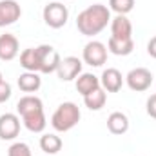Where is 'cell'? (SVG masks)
I'll return each mask as SVG.
<instances>
[{"label":"cell","mask_w":156,"mask_h":156,"mask_svg":"<svg viewBox=\"0 0 156 156\" xmlns=\"http://www.w3.org/2000/svg\"><path fill=\"white\" fill-rule=\"evenodd\" d=\"M60 55L53 45L42 44L38 45V73H56L58 66H60Z\"/></svg>","instance_id":"4"},{"label":"cell","mask_w":156,"mask_h":156,"mask_svg":"<svg viewBox=\"0 0 156 156\" xmlns=\"http://www.w3.org/2000/svg\"><path fill=\"white\" fill-rule=\"evenodd\" d=\"M40 85H42V78L38 76V73L26 71L18 76V87L24 93H35L40 89Z\"/></svg>","instance_id":"16"},{"label":"cell","mask_w":156,"mask_h":156,"mask_svg":"<svg viewBox=\"0 0 156 156\" xmlns=\"http://www.w3.org/2000/svg\"><path fill=\"white\" fill-rule=\"evenodd\" d=\"M62 138L60 136H56V134H53V133H49V134H44L42 138H40V149L44 151V153H47V154H56L60 149H62Z\"/></svg>","instance_id":"21"},{"label":"cell","mask_w":156,"mask_h":156,"mask_svg":"<svg viewBox=\"0 0 156 156\" xmlns=\"http://www.w3.org/2000/svg\"><path fill=\"white\" fill-rule=\"evenodd\" d=\"M42 16H44V22L53 27V29H60L67 24V18H69V11L67 7L62 4V2H49L44 11H42Z\"/></svg>","instance_id":"3"},{"label":"cell","mask_w":156,"mask_h":156,"mask_svg":"<svg viewBox=\"0 0 156 156\" xmlns=\"http://www.w3.org/2000/svg\"><path fill=\"white\" fill-rule=\"evenodd\" d=\"M7 156H33L31 149L27 144L24 142H15L9 149H7Z\"/></svg>","instance_id":"23"},{"label":"cell","mask_w":156,"mask_h":156,"mask_svg":"<svg viewBox=\"0 0 156 156\" xmlns=\"http://www.w3.org/2000/svg\"><path fill=\"white\" fill-rule=\"evenodd\" d=\"M100 85H102V89L107 91V93H118V91L122 89V85H123V76H122V73H120L118 69L109 67V69H105V71L102 73Z\"/></svg>","instance_id":"12"},{"label":"cell","mask_w":156,"mask_h":156,"mask_svg":"<svg viewBox=\"0 0 156 156\" xmlns=\"http://www.w3.org/2000/svg\"><path fill=\"white\" fill-rule=\"evenodd\" d=\"M134 49V42L133 38H127V40H118V38H111L107 40V51H111L113 55L116 56H127L131 55Z\"/></svg>","instance_id":"18"},{"label":"cell","mask_w":156,"mask_h":156,"mask_svg":"<svg viewBox=\"0 0 156 156\" xmlns=\"http://www.w3.org/2000/svg\"><path fill=\"white\" fill-rule=\"evenodd\" d=\"M105 102H107V94H105V91H104L102 87H98V89H94L93 93H89V94L83 96V104H85V107H89L91 111H100V109L105 105Z\"/></svg>","instance_id":"19"},{"label":"cell","mask_w":156,"mask_h":156,"mask_svg":"<svg viewBox=\"0 0 156 156\" xmlns=\"http://www.w3.org/2000/svg\"><path fill=\"white\" fill-rule=\"evenodd\" d=\"M109 7L116 15H127L134 7V0H109Z\"/></svg>","instance_id":"22"},{"label":"cell","mask_w":156,"mask_h":156,"mask_svg":"<svg viewBox=\"0 0 156 156\" xmlns=\"http://www.w3.org/2000/svg\"><path fill=\"white\" fill-rule=\"evenodd\" d=\"M80 109L73 102H64L56 107V111L51 116V125L58 133H67L71 131L78 122H80Z\"/></svg>","instance_id":"2"},{"label":"cell","mask_w":156,"mask_h":156,"mask_svg":"<svg viewBox=\"0 0 156 156\" xmlns=\"http://www.w3.org/2000/svg\"><path fill=\"white\" fill-rule=\"evenodd\" d=\"M147 115L156 120V94H151L147 100Z\"/></svg>","instance_id":"25"},{"label":"cell","mask_w":156,"mask_h":156,"mask_svg":"<svg viewBox=\"0 0 156 156\" xmlns=\"http://www.w3.org/2000/svg\"><path fill=\"white\" fill-rule=\"evenodd\" d=\"M40 109H44V104L35 94H26L16 102V111H18L20 116H24L27 113H33V111H40Z\"/></svg>","instance_id":"15"},{"label":"cell","mask_w":156,"mask_h":156,"mask_svg":"<svg viewBox=\"0 0 156 156\" xmlns=\"http://www.w3.org/2000/svg\"><path fill=\"white\" fill-rule=\"evenodd\" d=\"M98 87H102V85H100V78L94 76L93 73H82V75H78V78H76V91L82 94V96L93 93V91L98 89Z\"/></svg>","instance_id":"14"},{"label":"cell","mask_w":156,"mask_h":156,"mask_svg":"<svg viewBox=\"0 0 156 156\" xmlns=\"http://www.w3.org/2000/svg\"><path fill=\"white\" fill-rule=\"evenodd\" d=\"M107 129L113 134H123V133H127V129H129V118L125 116L123 113H120V111L111 113L109 118H107Z\"/></svg>","instance_id":"17"},{"label":"cell","mask_w":156,"mask_h":156,"mask_svg":"<svg viewBox=\"0 0 156 156\" xmlns=\"http://www.w3.org/2000/svg\"><path fill=\"white\" fill-rule=\"evenodd\" d=\"M111 37L118 40L133 38V24L125 15H116L111 20Z\"/></svg>","instance_id":"10"},{"label":"cell","mask_w":156,"mask_h":156,"mask_svg":"<svg viewBox=\"0 0 156 156\" xmlns=\"http://www.w3.org/2000/svg\"><path fill=\"white\" fill-rule=\"evenodd\" d=\"M18 49H20V44L15 35H11V33L0 35V60H4V62L13 60L18 55Z\"/></svg>","instance_id":"11"},{"label":"cell","mask_w":156,"mask_h":156,"mask_svg":"<svg viewBox=\"0 0 156 156\" xmlns=\"http://www.w3.org/2000/svg\"><path fill=\"white\" fill-rule=\"evenodd\" d=\"M20 66H22L26 71L38 73V47L24 49L22 55H20Z\"/></svg>","instance_id":"20"},{"label":"cell","mask_w":156,"mask_h":156,"mask_svg":"<svg viewBox=\"0 0 156 156\" xmlns=\"http://www.w3.org/2000/svg\"><path fill=\"white\" fill-rule=\"evenodd\" d=\"M147 53H149L153 58H156V37H153V38L149 40V44H147Z\"/></svg>","instance_id":"26"},{"label":"cell","mask_w":156,"mask_h":156,"mask_svg":"<svg viewBox=\"0 0 156 156\" xmlns=\"http://www.w3.org/2000/svg\"><path fill=\"white\" fill-rule=\"evenodd\" d=\"M127 80V85L129 89L136 91V93H142V91H147L153 83V75L149 69L145 67H136L133 71H129V75L125 76Z\"/></svg>","instance_id":"6"},{"label":"cell","mask_w":156,"mask_h":156,"mask_svg":"<svg viewBox=\"0 0 156 156\" xmlns=\"http://www.w3.org/2000/svg\"><path fill=\"white\" fill-rule=\"evenodd\" d=\"M20 133V118L15 113L0 116V140H15Z\"/></svg>","instance_id":"9"},{"label":"cell","mask_w":156,"mask_h":156,"mask_svg":"<svg viewBox=\"0 0 156 156\" xmlns=\"http://www.w3.org/2000/svg\"><path fill=\"white\" fill-rule=\"evenodd\" d=\"M2 80H4V78H2V73H0V82H2Z\"/></svg>","instance_id":"27"},{"label":"cell","mask_w":156,"mask_h":156,"mask_svg":"<svg viewBox=\"0 0 156 156\" xmlns=\"http://www.w3.org/2000/svg\"><path fill=\"white\" fill-rule=\"evenodd\" d=\"M107 24H111V11L104 4H93L76 16L78 31L85 37H94L102 33Z\"/></svg>","instance_id":"1"},{"label":"cell","mask_w":156,"mask_h":156,"mask_svg":"<svg viewBox=\"0 0 156 156\" xmlns=\"http://www.w3.org/2000/svg\"><path fill=\"white\" fill-rule=\"evenodd\" d=\"M83 62L91 67H102L105 62H107V45L98 42V40H93L89 44H85L83 47Z\"/></svg>","instance_id":"5"},{"label":"cell","mask_w":156,"mask_h":156,"mask_svg":"<svg viewBox=\"0 0 156 156\" xmlns=\"http://www.w3.org/2000/svg\"><path fill=\"white\" fill-rule=\"evenodd\" d=\"M56 75L62 82H71L78 75H82V60L76 56H66L60 60V66L56 69Z\"/></svg>","instance_id":"7"},{"label":"cell","mask_w":156,"mask_h":156,"mask_svg":"<svg viewBox=\"0 0 156 156\" xmlns=\"http://www.w3.org/2000/svg\"><path fill=\"white\" fill-rule=\"evenodd\" d=\"M22 122H24L26 129L31 131V133H42V131L45 129V125H47V122H45V115H44V109L24 115V116H22Z\"/></svg>","instance_id":"13"},{"label":"cell","mask_w":156,"mask_h":156,"mask_svg":"<svg viewBox=\"0 0 156 156\" xmlns=\"http://www.w3.org/2000/svg\"><path fill=\"white\" fill-rule=\"evenodd\" d=\"M58 2H64V0H58Z\"/></svg>","instance_id":"28"},{"label":"cell","mask_w":156,"mask_h":156,"mask_svg":"<svg viewBox=\"0 0 156 156\" xmlns=\"http://www.w3.org/2000/svg\"><path fill=\"white\" fill-rule=\"evenodd\" d=\"M22 16V7L16 0H0V27L15 24Z\"/></svg>","instance_id":"8"},{"label":"cell","mask_w":156,"mask_h":156,"mask_svg":"<svg viewBox=\"0 0 156 156\" xmlns=\"http://www.w3.org/2000/svg\"><path fill=\"white\" fill-rule=\"evenodd\" d=\"M9 98H11V85H9L5 80H2V82H0V104L7 102Z\"/></svg>","instance_id":"24"}]
</instances>
